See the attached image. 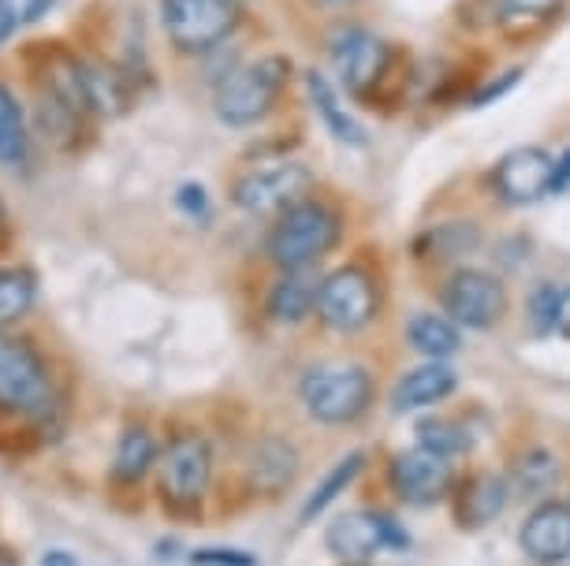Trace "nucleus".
Wrapping results in <instances>:
<instances>
[{
  "label": "nucleus",
  "mask_w": 570,
  "mask_h": 566,
  "mask_svg": "<svg viewBox=\"0 0 570 566\" xmlns=\"http://www.w3.org/2000/svg\"><path fill=\"white\" fill-rule=\"evenodd\" d=\"M38 298V280L30 269H0V328L30 314Z\"/></svg>",
  "instance_id": "393cba45"
},
{
  "label": "nucleus",
  "mask_w": 570,
  "mask_h": 566,
  "mask_svg": "<svg viewBox=\"0 0 570 566\" xmlns=\"http://www.w3.org/2000/svg\"><path fill=\"white\" fill-rule=\"evenodd\" d=\"M570 187V153L556 157V190Z\"/></svg>",
  "instance_id": "72a5a7b5"
},
{
  "label": "nucleus",
  "mask_w": 570,
  "mask_h": 566,
  "mask_svg": "<svg viewBox=\"0 0 570 566\" xmlns=\"http://www.w3.org/2000/svg\"><path fill=\"white\" fill-rule=\"evenodd\" d=\"M556 332H563L570 339V287L556 295Z\"/></svg>",
  "instance_id": "c756f323"
},
{
  "label": "nucleus",
  "mask_w": 570,
  "mask_h": 566,
  "mask_svg": "<svg viewBox=\"0 0 570 566\" xmlns=\"http://www.w3.org/2000/svg\"><path fill=\"white\" fill-rule=\"evenodd\" d=\"M354 566H362V563H354Z\"/></svg>",
  "instance_id": "e433bc0d"
},
{
  "label": "nucleus",
  "mask_w": 570,
  "mask_h": 566,
  "mask_svg": "<svg viewBox=\"0 0 570 566\" xmlns=\"http://www.w3.org/2000/svg\"><path fill=\"white\" fill-rule=\"evenodd\" d=\"M362 466H365V455H362V451H354V455H347V458H340V463L325 474V480H321L314 493L306 496L303 515H298V518H303V522H314V518L321 515V510H328V507L336 504V499L354 485V477L362 474Z\"/></svg>",
  "instance_id": "4be33fe9"
},
{
  "label": "nucleus",
  "mask_w": 570,
  "mask_h": 566,
  "mask_svg": "<svg viewBox=\"0 0 570 566\" xmlns=\"http://www.w3.org/2000/svg\"><path fill=\"white\" fill-rule=\"evenodd\" d=\"M52 407V380L46 358L27 339L0 336V410L41 414Z\"/></svg>",
  "instance_id": "423d86ee"
},
{
  "label": "nucleus",
  "mask_w": 570,
  "mask_h": 566,
  "mask_svg": "<svg viewBox=\"0 0 570 566\" xmlns=\"http://www.w3.org/2000/svg\"><path fill=\"white\" fill-rule=\"evenodd\" d=\"M563 0H500V23L511 34H530L559 12Z\"/></svg>",
  "instance_id": "a878e982"
},
{
  "label": "nucleus",
  "mask_w": 570,
  "mask_h": 566,
  "mask_svg": "<svg viewBox=\"0 0 570 566\" xmlns=\"http://www.w3.org/2000/svg\"><path fill=\"white\" fill-rule=\"evenodd\" d=\"M340 239V217L332 212L325 201H309L303 198L298 206L287 212H279L273 231H268V258L279 269H309L314 261H321L325 254L336 247Z\"/></svg>",
  "instance_id": "f257e3e1"
},
{
  "label": "nucleus",
  "mask_w": 570,
  "mask_h": 566,
  "mask_svg": "<svg viewBox=\"0 0 570 566\" xmlns=\"http://www.w3.org/2000/svg\"><path fill=\"white\" fill-rule=\"evenodd\" d=\"M209 477H213V451L198 433L176 436L157 463L160 496L176 510L198 507L209 493Z\"/></svg>",
  "instance_id": "0eeeda50"
},
{
  "label": "nucleus",
  "mask_w": 570,
  "mask_h": 566,
  "mask_svg": "<svg viewBox=\"0 0 570 566\" xmlns=\"http://www.w3.org/2000/svg\"><path fill=\"white\" fill-rule=\"evenodd\" d=\"M417 447H425V451H433V455H444V458H455L462 451H470V436L459 421L429 418L417 425Z\"/></svg>",
  "instance_id": "bb28decb"
},
{
  "label": "nucleus",
  "mask_w": 570,
  "mask_h": 566,
  "mask_svg": "<svg viewBox=\"0 0 570 566\" xmlns=\"http://www.w3.org/2000/svg\"><path fill=\"white\" fill-rule=\"evenodd\" d=\"M246 469H250V485L257 488V493L276 496V493H284V488L295 480V474H298V451L287 440H279V436H265L262 444H254Z\"/></svg>",
  "instance_id": "f3484780"
},
{
  "label": "nucleus",
  "mask_w": 570,
  "mask_h": 566,
  "mask_svg": "<svg viewBox=\"0 0 570 566\" xmlns=\"http://www.w3.org/2000/svg\"><path fill=\"white\" fill-rule=\"evenodd\" d=\"M317 295H321L317 276L309 269H292L279 276L273 291H268V314L284 320V325H295V320H303L306 314L317 309Z\"/></svg>",
  "instance_id": "a211bd4d"
},
{
  "label": "nucleus",
  "mask_w": 570,
  "mask_h": 566,
  "mask_svg": "<svg viewBox=\"0 0 570 566\" xmlns=\"http://www.w3.org/2000/svg\"><path fill=\"white\" fill-rule=\"evenodd\" d=\"M306 87H309V98H314V105H317V112L325 116L328 131L336 135L340 142L362 146V142H365L362 127L351 120V116H347V109H340V98H336V90H332V82L325 79V75L309 71V75H306Z\"/></svg>",
  "instance_id": "5701e85b"
},
{
  "label": "nucleus",
  "mask_w": 570,
  "mask_h": 566,
  "mask_svg": "<svg viewBox=\"0 0 570 566\" xmlns=\"http://www.w3.org/2000/svg\"><path fill=\"white\" fill-rule=\"evenodd\" d=\"M332 60H336L343 87L365 93L384 75V68H389V46L381 38L365 34V30H347L332 46Z\"/></svg>",
  "instance_id": "4468645a"
},
{
  "label": "nucleus",
  "mask_w": 570,
  "mask_h": 566,
  "mask_svg": "<svg viewBox=\"0 0 570 566\" xmlns=\"http://www.w3.org/2000/svg\"><path fill=\"white\" fill-rule=\"evenodd\" d=\"M179 206L187 212H206V190H202V187H183Z\"/></svg>",
  "instance_id": "2f4dec72"
},
{
  "label": "nucleus",
  "mask_w": 570,
  "mask_h": 566,
  "mask_svg": "<svg viewBox=\"0 0 570 566\" xmlns=\"http://www.w3.org/2000/svg\"><path fill=\"white\" fill-rule=\"evenodd\" d=\"M287 75H292V63L284 57H276V52L228 71L220 79L217 93H213V109H217L220 123L250 127L257 120H265L268 109H273L279 98V90H284Z\"/></svg>",
  "instance_id": "f03ea898"
},
{
  "label": "nucleus",
  "mask_w": 570,
  "mask_h": 566,
  "mask_svg": "<svg viewBox=\"0 0 570 566\" xmlns=\"http://www.w3.org/2000/svg\"><path fill=\"white\" fill-rule=\"evenodd\" d=\"M508 477L500 474H473L462 480V488L455 493V518L462 529H485L489 522H497V515L508 507Z\"/></svg>",
  "instance_id": "2eb2a0df"
},
{
  "label": "nucleus",
  "mask_w": 570,
  "mask_h": 566,
  "mask_svg": "<svg viewBox=\"0 0 570 566\" xmlns=\"http://www.w3.org/2000/svg\"><path fill=\"white\" fill-rule=\"evenodd\" d=\"M27 160V123H23V105L16 101V93L0 82V165L16 168Z\"/></svg>",
  "instance_id": "b1692460"
},
{
  "label": "nucleus",
  "mask_w": 570,
  "mask_h": 566,
  "mask_svg": "<svg viewBox=\"0 0 570 566\" xmlns=\"http://www.w3.org/2000/svg\"><path fill=\"white\" fill-rule=\"evenodd\" d=\"M522 552L537 566H556L570 559V504L567 499H544L522 526Z\"/></svg>",
  "instance_id": "ddd939ff"
},
{
  "label": "nucleus",
  "mask_w": 570,
  "mask_h": 566,
  "mask_svg": "<svg viewBox=\"0 0 570 566\" xmlns=\"http://www.w3.org/2000/svg\"><path fill=\"white\" fill-rule=\"evenodd\" d=\"M41 566H79V563H75L71 552H49L46 559H41Z\"/></svg>",
  "instance_id": "f704fd0d"
},
{
  "label": "nucleus",
  "mask_w": 570,
  "mask_h": 566,
  "mask_svg": "<svg viewBox=\"0 0 570 566\" xmlns=\"http://www.w3.org/2000/svg\"><path fill=\"white\" fill-rule=\"evenodd\" d=\"M317 317L336 332H362L376 317V284L365 269H336L321 280Z\"/></svg>",
  "instance_id": "1a4fd4ad"
},
{
  "label": "nucleus",
  "mask_w": 570,
  "mask_h": 566,
  "mask_svg": "<svg viewBox=\"0 0 570 566\" xmlns=\"http://www.w3.org/2000/svg\"><path fill=\"white\" fill-rule=\"evenodd\" d=\"M298 399L309 418L325 425H347L362 418L373 399V377L362 366H317L309 369L303 384H298Z\"/></svg>",
  "instance_id": "7ed1b4c3"
},
{
  "label": "nucleus",
  "mask_w": 570,
  "mask_h": 566,
  "mask_svg": "<svg viewBox=\"0 0 570 566\" xmlns=\"http://www.w3.org/2000/svg\"><path fill=\"white\" fill-rule=\"evenodd\" d=\"M559 485V458L544 447H533L525 451L519 463H514L511 477H508V488L519 496H548L552 488Z\"/></svg>",
  "instance_id": "412c9836"
},
{
  "label": "nucleus",
  "mask_w": 570,
  "mask_h": 566,
  "mask_svg": "<svg viewBox=\"0 0 570 566\" xmlns=\"http://www.w3.org/2000/svg\"><path fill=\"white\" fill-rule=\"evenodd\" d=\"M492 187L508 206H533L544 195H556V157L541 146H519L500 157Z\"/></svg>",
  "instance_id": "9b49d317"
},
{
  "label": "nucleus",
  "mask_w": 570,
  "mask_h": 566,
  "mask_svg": "<svg viewBox=\"0 0 570 566\" xmlns=\"http://www.w3.org/2000/svg\"><path fill=\"white\" fill-rule=\"evenodd\" d=\"M8 242H12V217H8V206L0 198V254H4Z\"/></svg>",
  "instance_id": "473e14b6"
},
{
  "label": "nucleus",
  "mask_w": 570,
  "mask_h": 566,
  "mask_svg": "<svg viewBox=\"0 0 570 566\" xmlns=\"http://www.w3.org/2000/svg\"><path fill=\"white\" fill-rule=\"evenodd\" d=\"M160 23L179 52H209L239 27V0H160Z\"/></svg>",
  "instance_id": "20e7f679"
},
{
  "label": "nucleus",
  "mask_w": 570,
  "mask_h": 566,
  "mask_svg": "<svg viewBox=\"0 0 570 566\" xmlns=\"http://www.w3.org/2000/svg\"><path fill=\"white\" fill-rule=\"evenodd\" d=\"M406 544H411V537L384 510H351V515H340L325 529V548L351 566L373 559L376 552L406 548Z\"/></svg>",
  "instance_id": "6e6552de"
},
{
  "label": "nucleus",
  "mask_w": 570,
  "mask_h": 566,
  "mask_svg": "<svg viewBox=\"0 0 570 566\" xmlns=\"http://www.w3.org/2000/svg\"><path fill=\"white\" fill-rule=\"evenodd\" d=\"M389 480L403 504L429 507L451 493V463L444 455L425 451V447H411V451H400L392 458Z\"/></svg>",
  "instance_id": "f8f14e48"
},
{
  "label": "nucleus",
  "mask_w": 570,
  "mask_h": 566,
  "mask_svg": "<svg viewBox=\"0 0 570 566\" xmlns=\"http://www.w3.org/2000/svg\"><path fill=\"white\" fill-rule=\"evenodd\" d=\"M455 369L448 361H425L411 373H403L400 384L392 391V410L395 414H406V410H422V407H433V403H444L451 391H455Z\"/></svg>",
  "instance_id": "dca6fc26"
},
{
  "label": "nucleus",
  "mask_w": 570,
  "mask_h": 566,
  "mask_svg": "<svg viewBox=\"0 0 570 566\" xmlns=\"http://www.w3.org/2000/svg\"><path fill=\"white\" fill-rule=\"evenodd\" d=\"M0 566H19V559L8 548H0Z\"/></svg>",
  "instance_id": "c9c22d12"
},
{
  "label": "nucleus",
  "mask_w": 570,
  "mask_h": 566,
  "mask_svg": "<svg viewBox=\"0 0 570 566\" xmlns=\"http://www.w3.org/2000/svg\"><path fill=\"white\" fill-rule=\"evenodd\" d=\"M190 566H257V559L243 548H198L190 552Z\"/></svg>",
  "instance_id": "cd10ccee"
},
{
  "label": "nucleus",
  "mask_w": 570,
  "mask_h": 566,
  "mask_svg": "<svg viewBox=\"0 0 570 566\" xmlns=\"http://www.w3.org/2000/svg\"><path fill=\"white\" fill-rule=\"evenodd\" d=\"M309 187H314V176H309L306 165H298V160H268V165L246 168L235 179L232 201L250 217H279V212L298 206Z\"/></svg>",
  "instance_id": "39448f33"
},
{
  "label": "nucleus",
  "mask_w": 570,
  "mask_h": 566,
  "mask_svg": "<svg viewBox=\"0 0 570 566\" xmlns=\"http://www.w3.org/2000/svg\"><path fill=\"white\" fill-rule=\"evenodd\" d=\"M57 4V0H23V8H19V16H23V23H38V19L49 16V8Z\"/></svg>",
  "instance_id": "7c9ffc66"
},
{
  "label": "nucleus",
  "mask_w": 570,
  "mask_h": 566,
  "mask_svg": "<svg viewBox=\"0 0 570 566\" xmlns=\"http://www.w3.org/2000/svg\"><path fill=\"white\" fill-rule=\"evenodd\" d=\"M19 23H23V16H19V8L12 4V0H0V46H4V41L16 34Z\"/></svg>",
  "instance_id": "c85d7f7f"
},
{
  "label": "nucleus",
  "mask_w": 570,
  "mask_h": 566,
  "mask_svg": "<svg viewBox=\"0 0 570 566\" xmlns=\"http://www.w3.org/2000/svg\"><path fill=\"white\" fill-rule=\"evenodd\" d=\"M444 314L455 320V325L466 328H492L508 309V291L492 272L485 269H459L451 280L444 284Z\"/></svg>",
  "instance_id": "9d476101"
},
{
  "label": "nucleus",
  "mask_w": 570,
  "mask_h": 566,
  "mask_svg": "<svg viewBox=\"0 0 570 566\" xmlns=\"http://www.w3.org/2000/svg\"><path fill=\"white\" fill-rule=\"evenodd\" d=\"M406 339L417 355H425L429 361H444L462 347V332L459 325L448 314H417L406 325Z\"/></svg>",
  "instance_id": "6ab92c4d"
},
{
  "label": "nucleus",
  "mask_w": 570,
  "mask_h": 566,
  "mask_svg": "<svg viewBox=\"0 0 570 566\" xmlns=\"http://www.w3.org/2000/svg\"><path fill=\"white\" fill-rule=\"evenodd\" d=\"M154 463H157L154 433L142 429V425L124 429L120 444H116V458H112V480H120V485H138Z\"/></svg>",
  "instance_id": "aec40b11"
}]
</instances>
